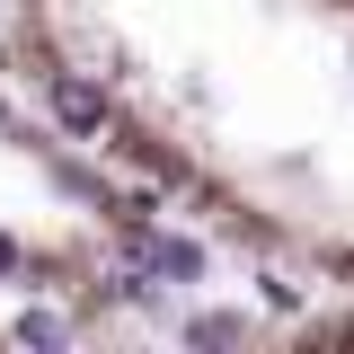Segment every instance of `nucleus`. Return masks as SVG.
Listing matches in <instances>:
<instances>
[{
	"mask_svg": "<svg viewBox=\"0 0 354 354\" xmlns=\"http://www.w3.org/2000/svg\"><path fill=\"white\" fill-rule=\"evenodd\" d=\"M0 27L160 213L354 292V0H0Z\"/></svg>",
	"mask_w": 354,
	"mask_h": 354,
	"instance_id": "nucleus-1",
	"label": "nucleus"
}]
</instances>
